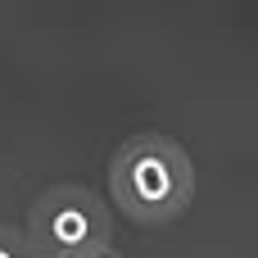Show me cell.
<instances>
[{"instance_id": "2", "label": "cell", "mask_w": 258, "mask_h": 258, "mask_svg": "<svg viewBox=\"0 0 258 258\" xmlns=\"http://www.w3.org/2000/svg\"><path fill=\"white\" fill-rule=\"evenodd\" d=\"M23 236L36 258H82L95 249H113V213L95 190L63 181L36 195Z\"/></svg>"}, {"instance_id": "1", "label": "cell", "mask_w": 258, "mask_h": 258, "mask_svg": "<svg viewBox=\"0 0 258 258\" xmlns=\"http://www.w3.org/2000/svg\"><path fill=\"white\" fill-rule=\"evenodd\" d=\"M109 190L136 227H168L195 200V163L172 136L136 132L109 159Z\"/></svg>"}, {"instance_id": "4", "label": "cell", "mask_w": 258, "mask_h": 258, "mask_svg": "<svg viewBox=\"0 0 258 258\" xmlns=\"http://www.w3.org/2000/svg\"><path fill=\"white\" fill-rule=\"evenodd\" d=\"M82 258H122L118 249H95V254H82Z\"/></svg>"}, {"instance_id": "3", "label": "cell", "mask_w": 258, "mask_h": 258, "mask_svg": "<svg viewBox=\"0 0 258 258\" xmlns=\"http://www.w3.org/2000/svg\"><path fill=\"white\" fill-rule=\"evenodd\" d=\"M0 258H36V249L27 245V236L18 227H5L0 222Z\"/></svg>"}]
</instances>
